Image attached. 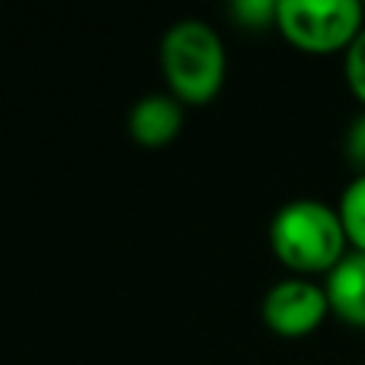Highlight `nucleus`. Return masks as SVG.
<instances>
[{"instance_id":"20e7f679","label":"nucleus","mask_w":365,"mask_h":365,"mask_svg":"<svg viewBox=\"0 0 365 365\" xmlns=\"http://www.w3.org/2000/svg\"><path fill=\"white\" fill-rule=\"evenodd\" d=\"M259 314H263L269 334L282 336V340H302L327 321L330 302L324 282L304 276H285L266 289Z\"/></svg>"},{"instance_id":"7ed1b4c3","label":"nucleus","mask_w":365,"mask_h":365,"mask_svg":"<svg viewBox=\"0 0 365 365\" xmlns=\"http://www.w3.org/2000/svg\"><path fill=\"white\" fill-rule=\"evenodd\" d=\"M365 26L359 0H279L276 29L289 45L308 55L346 51Z\"/></svg>"},{"instance_id":"39448f33","label":"nucleus","mask_w":365,"mask_h":365,"mask_svg":"<svg viewBox=\"0 0 365 365\" xmlns=\"http://www.w3.org/2000/svg\"><path fill=\"white\" fill-rule=\"evenodd\" d=\"M182 128V103L170 93H148L128 109V135L141 148H167Z\"/></svg>"},{"instance_id":"0eeeda50","label":"nucleus","mask_w":365,"mask_h":365,"mask_svg":"<svg viewBox=\"0 0 365 365\" xmlns=\"http://www.w3.org/2000/svg\"><path fill=\"white\" fill-rule=\"evenodd\" d=\"M336 212H340L343 231H346V240H349V250L365 253V173L346 182L340 202H336Z\"/></svg>"},{"instance_id":"f257e3e1","label":"nucleus","mask_w":365,"mask_h":365,"mask_svg":"<svg viewBox=\"0 0 365 365\" xmlns=\"http://www.w3.org/2000/svg\"><path fill=\"white\" fill-rule=\"evenodd\" d=\"M269 247L292 276H327L349 253L336 205L324 199H292L272 215Z\"/></svg>"},{"instance_id":"423d86ee","label":"nucleus","mask_w":365,"mask_h":365,"mask_svg":"<svg viewBox=\"0 0 365 365\" xmlns=\"http://www.w3.org/2000/svg\"><path fill=\"white\" fill-rule=\"evenodd\" d=\"M324 292L330 302V314H336L349 327L365 330V253L349 250L324 276Z\"/></svg>"},{"instance_id":"f03ea898","label":"nucleus","mask_w":365,"mask_h":365,"mask_svg":"<svg viewBox=\"0 0 365 365\" xmlns=\"http://www.w3.org/2000/svg\"><path fill=\"white\" fill-rule=\"evenodd\" d=\"M167 93L182 106H208L227 77L225 38L205 19H177L160 38Z\"/></svg>"},{"instance_id":"1a4fd4ad","label":"nucleus","mask_w":365,"mask_h":365,"mask_svg":"<svg viewBox=\"0 0 365 365\" xmlns=\"http://www.w3.org/2000/svg\"><path fill=\"white\" fill-rule=\"evenodd\" d=\"M276 6L279 0H237L234 4V16L247 29H276Z\"/></svg>"},{"instance_id":"9d476101","label":"nucleus","mask_w":365,"mask_h":365,"mask_svg":"<svg viewBox=\"0 0 365 365\" xmlns=\"http://www.w3.org/2000/svg\"><path fill=\"white\" fill-rule=\"evenodd\" d=\"M343 151H346L349 167H356V177L365 173V109L349 122L346 135H343Z\"/></svg>"},{"instance_id":"6e6552de","label":"nucleus","mask_w":365,"mask_h":365,"mask_svg":"<svg viewBox=\"0 0 365 365\" xmlns=\"http://www.w3.org/2000/svg\"><path fill=\"white\" fill-rule=\"evenodd\" d=\"M343 74H346V83H349V90H353V96L365 109V26L359 36L353 38V45L343 51Z\"/></svg>"}]
</instances>
